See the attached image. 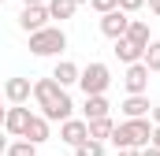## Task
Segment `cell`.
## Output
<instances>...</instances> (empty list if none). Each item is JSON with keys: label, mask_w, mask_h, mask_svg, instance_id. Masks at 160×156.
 Listing matches in <instances>:
<instances>
[{"label": "cell", "mask_w": 160, "mask_h": 156, "mask_svg": "<svg viewBox=\"0 0 160 156\" xmlns=\"http://www.w3.org/2000/svg\"><path fill=\"white\" fill-rule=\"evenodd\" d=\"M0 153H8V138L4 134H0Z\"/></svg>", "instance_id": "4dcf8cb0"}, {"label": "cell", "mask_w": 160, "mask_h": 156, "mask_svg": "<svg viewBox=\"0 0 160 156\" xmlns=\"http://www.w3.org/2000/svg\"><path fill=\"white\" fill-rule=\"evenodd\" d=\"M86 130H89V141H104L116 130V123H112V115L108 119H93V123H86Z\"/></svg>", "instance_id": "ac0fdd59"}, {"label": "cell", "mask_w": 160, "mask_h": 156, "mask_svg": "<svg viewBox=\"0 0 160 156\" xmlns=\"http://www.w3.org/2000/svg\"><path fill=\"white\" fill-rule=\"evenodd\" d=\"M30 145H41V141H48L52 134H48V119L45 115H30V126H26V134H22Z\"/></svg>", "instance_id": "4fadbf2b"}, {"label": "cell", "mask_w": 160, "mask_h": 156, "mask_svg": "<svg viewBox=\"0 0 160 156\" xmlns=\"http://www.w3.org/2000/svg\"><path fill=\"white\" fill-rule=\"evenodd\" d=\"M123 89H127V97H145V89H149V67L145 63H130L127 75H123Z\"/></svg>", "instance_id": "5b68a950"}, {"label": "cell", "mask_w": 160, "mask_h": 156, "mask_svg": "<svg viewBox=\"0 0 160 156\" xmlns=\"http://www.w3.org/2000/svg\"><path fill=\"white\" fill-rule=\"evenodd\" d=\"M78 63H71V60H60V63H56V67H52V82H56V85H60V89H67V85H78Z\"/></svg>", "instance_id": "8fae6325"}, {"label": "cell", "mask_w": 160, "mask_h": 156, "mask_svg": "<svg viewBox=\"0 0 160 156\" xmlns=\"http://www.w3.org/2000/svg\"><path fill=\"white\" fill-rule=\"evenodd\" d=\"M4 115H8V108H4V93H0V130H4Z\"/></svg>", "instance_id": "83f0119b"}, {"label": "cell", "mask_w": 160, "mask_h": 156, "mask_svg": "<svg viewBox=\"0 0 160 156\" xmlns=\"http://www.w3.org/2000/svg\"><path fill=\"white\" fill-rule=\"evenodd\" d=\"M45 11H48V19H60V22H63V19H75V11H78V7H75L71 0H48V4H45Z\"/></svg>", "instance_id": "e0dca14e"}, {"label": "cell", "mask_w": 160, "mask_h": 156, "mask_svg": "<svg viewBox=\"0 0 160 156\" xmlns=\"http://www.w3.org/2000/svg\"><path fill=\"white\" fill-rule=\"evenodd\" d=\"M142 63L149 67V75H160V41H149V48H145Z\"/></svg>", "instance_id": "d6986e66"}, {"label": "cell", "mask_w": 160, "mask_h": 156, "mask_svg": "<svg viewBox=\"0 0 160 156\" xmlns=\"http://www.w3.org/2000/svg\"><path fill=\"white\" fill-rule=\"evenodd\" d=\"M48 0H22V7H45Z\"/></svg>", "instance_id": "484cf974"}, {"label": "cell", "mask_w": 160, "mask_h": 156, "mask_svg": "<svg viewBox=\"0 0 160 156\" xmlns=\"http://www.w3.org/2000/svg\"><path fill=\"white\" fill-rule=\"evenodd\" d=\"M112 52L119 56V63H127V67H130V63H142V56H145V48L130 45L127 37H119V41H116V48H112Z\"/></svg>", "instance_id": "9a60e30c"}, {"label": "cell", "mask_w": 160, "mask_h": 156, "mask_svg": "<svg viewBox=\"0 0 160 156\" xmlns=\"http://www.w3.org/2000/svg\"><path fill=\"white\" fill-rule=\"evenodd\" d=\"M127 26H130V15H123L119 7H116V11H108V15H101V34H104V37H112V41L127 37Z\"/></svg>", "instance_id": "52a82bcc"}, {"label": "cell", "mask_w": 160, "mask_h": 156, "mask_svg": "<svg viewBox=\"0 0 160 156\" xmlns=\"http://www.w3.org/2000/svg\"><path fill=\"white\" fill-rule=\"evenodd\" d=\"M78 85H82L86 97H104L108 85H112V71H108V63L93 60L89 67H82V71H78Z\"/></svg>", "instance_id": "3957f363"}, {"label": "cell", "mask_w": 160, "mask_h": 156, "mask_svg": "<svg viewBox=\"0 0 160 156\" xmlns=\"http://www.w3.org/2000/svg\"><path fill=\"white\" fill-rule=\"evenodd\" d=\"M67 48V34H63V26H45L38 34H30V52L34 56H60Z\"/></svg>", "instance_id": "277c9868"}, {"label": "cell", "mask_w": 160, "mask_h": 156, "mask_svg": "<svg viewBox=\"0 0 160 156\" xmlns=\"http://www.w3.org/2000/svg\"><path fill=\"white\" fill-rule=\"evenodd\" d=\"M138 156H160V149H157V145H145V149H142Z\"/></svg>", "instance_id": "d4e9b609"}, {"label": "cell", "mask_w": 160, "mask_h": 156, "mask_svg": "<svg viewBox=\"0 0 160 156\" xmlns=\"http://www.w3.org/2000/svg\"><path fill=\"white\" fill-rule=\"evenodd\" d=\"M108 112H112L108 97H86V104H82V119H86V123H93V119H108Z\"/></svg>", "instance_id": "7c38bea8"}, {"label": "cell", "mask_w": 160, "mask_h": 156, "mask_svg": "<svg viewBox=\"0 0 160 156\" xmlns=\"http://www.w3.org/2000/svg\"><path fill=\"white\" fill-rule=\"evenodd\" d=\"M75 156H104V141H82Z\"/></svg>", "instance_id": "44dd1931"}, {"label": "cell", "mask_w": 160, "mask_h": 156, "mask_svg": "<svg viewBox=\"0 0 160 156\" xmlns=\"http://www.w3.org/2000/svg\"><path fill=\"white\" fill-rule=\"evenodd\" d=\"M71 4H75V7H78V4H89V0H71Z\"/></svg>", "instance_id": "1f68e13d"}, {"label": "cell", "mask_w": 160, "mask_h": 156, "mask_svg": "<svg viewBox=\"0 0 160 156\" xmlns=\"http://www.w3.org/2000/svg\"><path fill=\"white\" fill-rule=\"evenodd\" d=\"M34 100H38V115H45L48 123H67V119H75V104H71V97H67V89H60L52 78H38L34 82Z\"/></svg>", "instance_id": "6da1fadb"}, {"label": "cell", "mask_w": 160, "mask_h": 156, "mask_svg": "<svg viewBox=\"0 0 160 156\" xmlns=\"http://www.w3.org/2000/svg\"><path fill=\"white\" fill-rule=\"evenodd\" d=\"M149 145H157V149H160V130H157V126H153V138H149Z\"/></svg>", "instance_id": "f546056e"}, {"label": "cell", "mask_w": 160, "mask_h": 156, "mask_svg": "<svg viewBox=\"0 0 160 156\" xmlns=\"http://www.w3.org/2000/svg\"><path fill=\"white\" fill-rule=\"evenodd\" d=\"M89 7H93V11H101V15H108V11H116V7H119V0H89Z\"/></svg>", "instance_id": "7402d4cb"}, {"label": "cell", "mask_w": 160, "mask_h": 156, "mask_svg": "<svg viewBox=\"0 0 160 156\" xmlns=\"http://www.w3.org/2000/svg\"><path fill=\"white\" fill-rule=\"evenodd\" d=\"M45 26H48V11H45V7H22V11H19V30L38 34Z\"/></svg>", "instance_id": "30bf717a"}, {"label": "cell", "mask_w": 160, "mask_h": 156, "mask_svg": "<svg viewBox=\"0 0 160 156\" xmlns=\"http://www.w3.org/2000/svg\"><path fill=\"white\" fill-rule=\"evenodd\" d=\"M34 97V82L30 78H8L4 82V100L8 104H26Z\"/></svg>", "instance_id": "ba28073f"}, {"label": "cell", "mask_w": 160, "mask_h": 156, "mask_svg": "<svg viewBox=\"0 0 160 156\" xmlns=\"http://www.w3.org/2000/svg\"><path fill=\"white\" fill-rule=\"evenodd\" d=\"M149 123H153V126L160 130V104H153V112H149Z\"/></svg>", "instance_id": "cb8c5ba5"}, {"label": "cell", "mask_w": 160, "mask_h": 156, "mask_svg": "<svg viewBox=\"0 0 160 156\" xmlns=\"http://www.w3.org/2000/svg\"><path fill=\"white\" fill-rule=\"evenodd\" d=\"M0 4H8V0H0Z\"/></svg>", "instance_id": "d6a6232c"}, {"label": "cell", "mask_w": 160, "mask_h": 156, "mask_svg": "<svg viewBox=\"0 0 160 156\" xmlns=\"http://www.w3.org/2000/svg\"><path fill=\"white\" fill-rule=\"evenodd\" d=\"M145 4H149V11H153V15H160V0H145Z\"/></svg>", "instance_id": "f1b7e54d"}, {"label": "cell", "mask_w": 160, "mask_h": 156, "mask_svg": "<svg viewBox=\"0 0 160 156\" xmlns=\"http://www.w3.org/2000/svg\"><path fill=\"white\" fill-rule=\"evenodd\" d=\"M30 115H34V112H30L26 104H11V108H8V115H4V130H8L11 138H22V134H26V126H30Z\"/></svg>", "instance_id": "8992f818"}, {"label": "cell", "mask_w": 160, "mask_h": 156, "mask_svg": "<svg viewBox=\"0 0 160 156\" xmlns=\"http://www.w3.org/2000/svg\"><path fill=\"white\" fill-rule=\"evenodd\" d=\"M153 138V123L149 119H123L119 126L108 134V141L116 149H145Z\"/></svg>", "instance_id": "7a4b0ae2"}, {"label": "cell", "mask_w": 160, "mask_h": 156, "mask_svg": "<svg viewBox=\"0 0 160 156\" xmlns=\"http://www.w3.org/2000/svg\"><path fill=\"white\" fill-rule=\"evenodd\" d=\"M142 149H116V156H138Z\"/></svg>", "instance_id": "4316f807"}, {"label": "cell", "mask_w": 160, "mask_h": 156, "mask_svg": "<svg viewBox=\"0 0 160 156\" xmlns=\"http://www.w3.org/2000/svg\"><path fill=\"white\" fill-rule=\"evenodd\" d=\"M142 7H145V0H119L123 15H134V11H142Z\"/></svg>", "instance_id": "603a6c76"}, {"label": "cell", "mask_w": 160, "mask_h": 156, "mask_svg": "<svg viewBox=\"0 0 160 156\" xmlns=\"http://www.w3.org/2000/svg\"><path fill=\"white\" fill-rule=\"evenodd\" d=\"M60 141H63V145H71V149H78L82 141H89L86 119H67V123H60Z\"/></svg>", "instance_id": "9c48e42d"}, {"label": "cell", "mask_w": 160, "mask_h": 156, "mask_svg": "<svg viewBox=\"0 0 160 156\" xmlns=\"http://www.w3.org/2000/svg\"><path fill=\"white\" fill-rule=\"evenodd\" d=\"M127 41L130 45H138V48H149V22H142V19H130V26H127Z\"/></svg>", "instance_id": "2e32d148"}, {"label": "cell", "mask_w": 160, "mask_h": 156, "mask_svg": "<svg viewBox=\"0 0 160 156\" xmlns=\"http://www.w3.org/2000/svg\"><path fill=\"white\" fill-rule=\"evenodd\" d=\"M4 156H38V145H30L26 138H19V141L8 145V153H4Z\"/></svg>", "instance_id": "ffe728a7"}, {"label": "cell", "mask_w": 160, "mask_h": 156, "mask_svg": "<svg viewBox=\"0 0 160 156\" xmlns=\"http://www.w3.org/2000/svg\"><path fill=\"white\" fill-rule=\"evenodd\" d=\"M119 108H123V115H127V119H145L149 112H153L149 97H127V100H123Z\"/></svg>", "instance_id": "5bb4252c"}]
</instances>
